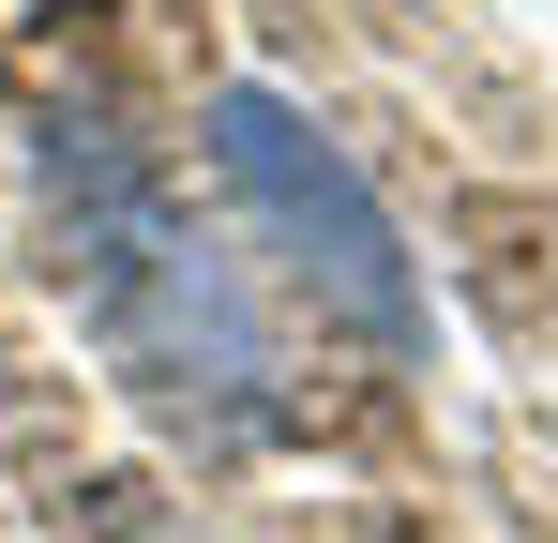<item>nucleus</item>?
Here are the masks:
<instances>
[{"label":"nucleus","instance_id":"1","mask_svg":"<svg viewBox=\"0 0 558 543\" xmlns=\"http://www.w3.org/2000/svg\"><path fill=\"white\" fill-rule=\"evenodd\" d=\"M46 227H61V287L76 333L106 348V377L136 408H167L182 438L242 452L287 423V333L257 302V272L227 257V227H196L182 167L151 136H121L106 106L46 121Z\"/></svg>","mask_w":558,"mask_h":543},{"label":"nucleus","instance_id":"2","mask_svg":"<svg viewBox=\"0 0 558 543\" xmlns=\"http://www.w3.org/2000/svg\"><path fill=\"white\" fill-rule=\"evenodd\" d=\"M196 167L227 196V227L272 257V287L317 317V333H348L377 362H438V272L408 257V227H392V196L363 181V152L272 76H227L196 106Z\"/></svg>","mask_w":558,"mask_h":543}]
</instances>
